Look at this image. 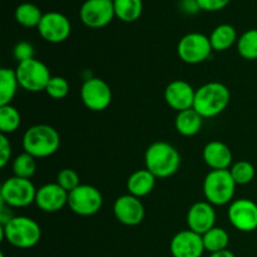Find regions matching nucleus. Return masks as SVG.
Segmentation results:
<instances>
[{"instance_id":"nucleus-1","label":"nucleus","mask_w":257,"mask_h":257,"mask_svg":"<svg viewBox=\"0 0 257 257\" xmlns=\"http://www.w3.org/2000/svg\"><path fill=\"white\" fill-rule=\"evenodd\" d=\"M145 165L156 178H168L180 170L181 155L171 143L158 141L146 150Z\"/></svg>"},{"instance_id":"nucleus-2","label":"nucleus","mask_w":257,"mask_h":257,"mask_svg":"<svg viewBox=\"0 0 257 257\" xmlns=\"http://www.w3.org/2000/svg\"><path fill=\"white\" fill-rule=\"evenodd\" d=\"M230 100L231 92L223 83L210 82L196 89L193 109L203 118H213L227 108Z\"/></svg>"},{"instance_id":"nucleus-3","label":"nucleus","mask_w":257,"mask_h":257,"mask_svg":"<svg viewBox=\"0 0 257 257\" xmlns=\"http://www.w3.org/2000/svg\"><path fill=\"white\" fill-rule=\"evenodd\" d=\"M60 147V136L49 124H35L28 128L23 136V148L34 158H47Z\"/></svg>"},{"instance_id":"nucleus-4","label":"nucleus","mask_w":257,"mask_h":257,"mask_svg":"<svg viewBox=\"0 0 257 257\" xmlns=\"http://www.w3.org/2000/svg\"><path fill=\"white\" fill-rule=\"evenodd\" d=\"M2 237L17 248L27 250L39 243L42 238L40 225L27 216H14L5 225H2Z\"/></svg>"},{"instance_id":"nucleus-5","label":"nucleus","mask_w":257,"mask_h":257,"mask_svg":"<svg viewBox=\"0 0 257 257\" xmlns=\"http://www.w3.org/2000/svg\"><path fill=\"white\" fill-rule=\"evenodd\" d=\"M236 186L230 170H211L203 180V195L211 205L225 206L232 202Z\"/></svg>"},{"instance_id":"nucleus-6","label":"nucleus","mask_w":257,"mask_h":257,"mask_svg":"<svg viewBox=\"0 0 257 257\" xmlns=\"http://www.w3.org/2000/svg\"><path fill=\"white\" fill-rule=\"evenodd\" d=\"M37 190L38 188H35L34 183L30 180L13 176L3 182L0 190L2 203L12 208L28 207L32 203H35Z\"/></svg>"},{"instance_id":"nucleus-7","label":"nucleus","mask_w":257,"mask_h":257,"mask_svg":"<svg viewBox=\"0 0 257 257\" xmlns=\"http://www.w3.org/2000/svg\"><path fill=\"white\" fill-rule=\"evenodd\" d=\"M18 82L24 90L30 93L43 92L53 77L49 68L39 59L32 58L25 62L18 63L15 68Z\"/></svg>"},{"instance_id":"nucleus-8","label":"nucleus","mask_w":257,"mask_h":257,"mask_svg":"<svg viewBox=\"0 0 257 257\" xmlns=\"http://www.w3.org/2000/svg\"><path fill=\"white\" fill-rule=\"evenodd\" d=\"M210 38L202 33H188L183 35L177 44L178 58L186 64H201L212 53Z\"/></svg>"},{"instance_id":"nucleus-9","label":"nucleus","mask_w":257,"mask_h":257,"mask_svg":"<svg viewBox=\"0 0 257 257\" xmlns=\"http://www.w3.org/2000/svg\"><path fill=\"white\" fill-rule=\"evenodd\" d=\"M68 206L75 215L88 217L99 212L103 206V196L94 186L80 183L75 190L69 192Z\"/></svg>"},{"instance_id":"nucleus-10","label":"nucleus","mask_w":257,"mask_h":257,"mask_svg":"<svg viewBox=\"0 0 257 257\" xmlns=\"http://www.w3.org/2000/svg\"><path fill=\"white\" fill-rule=\"evenodd\" d=\"M112 89L105 80L97 77H89L83 82L80 88V99L83 104L92 112H102L112 103Z\"/></svg>"},{"instance_id":"nucleus-11","label":"nucleus","mask_w":257,"mask_h":257,"mask_svg":"<svg viewBox=\"0 0 257 257\" xmlns=\"http://www.w3.org/2000/svg\"><path fill=\"white\" fill-rule=\"evenodd\" d=\"M80 22L90 29H100L115 18L113 0H85L79 9Z\"/></svg>"},{"instance_id":"nucleus-12","label":"nucleus","mask_w":257,"mask_h":257,"mask_svg":"<svg viewBox=\"0 0 257 257\" xmlns=\"http://www.w3.org/2000/svg\"><path fill=\"white\" fill-rule=\"evenodd\" d=\"M37 29L45 42L59 44L69 38L72 33V24L70 20L62 13L48 12L44 13Z\"/></svg>"},{"instance_id":"nucleus-13","label":"nucleus","mask_w":257,"mask_h":257,"mask_svg":"<svg viewBox=\"0 0 257 257\" xmlns=\"http://www.w3.org/2000/svg\"><path fill=\"white\" fill-rule=\"evenodd\" d=\"M227 217L236 230L252 232L257 228V203L250 198L232 201L227 210Z\"/></svg>"},{"instance_id":"nucleus-14","label":"nucleus","mask_w":257,"mask_h":257,"mask_svg":"<svg viewBox=\"0 0 257 257\" xmlns=\"http://www.w3.org/2000/svg\"><path fill=\"white\" fill-rule=\"evenodd\" d=\"M113 213L118 222H120L122 225L137 226L145 218L146 210L141 198L127 193V195L119 196L114 201Z\"/></svg>"},{"instance_id":"nucleus-15","label":"nucleus","mask_w":257,"mask_h":257,"mask_svg":"<svg viewBox=\"0 0 257 257\" xmlns=\"http://www.w3.org/2000/svg\"><path fill=\"white\" fill-rule=\"evenodd\" d=\"M170 251L173 257H202L206 251L202 235L193 232L190 228L180 231L171 240Z\"/></svg>"},{"instance_id":"nucleus-16","label":"nucleus","mask_w":257,"mask_h":257,"mask_svg":"<svg viewBox=\"0 0 257 257\" xmlns=\"http://www.w3.org/2000/svg\"><path fill=\"white\" fill-rule=\"evenodd\" d=\"M187 226L191 231L203 235L216 226V211L207 201H198L188 208Z\"/></svg>"},{"instance_id":"nucleus-17","label":"nucleus","mask_w":257,"mask_h":257,"mask_svg":"<svg viewBox=\"0 0 257 257\" xmlns=\"http://www.w3.org/2000/svg\"><path fill=\"white\" fill-rule=\"evenodd\" d=\"M196 90L188 82L182 79L172 80L165 89V100L176 112L191 109L195 103Z\"/></svg>"},{"instance_id":"nucleus-18","label":"nucleus","mask_w":257,"mask_h":257,"mask_svg":"<svg viewBox=\"0 0 257 257\" xmlns=\"http://www.w3.org/2000/svg\"><path fill=\"white\" fill-rule=\"evenodd\" d=\"M68 196L69 193L57 182L47 183L37 190L35 205L43 212L54 213L68 205Z\"/></svg>"},{"instance_id":"nucleus-19","label":"nucleus","mask_w":257,"mask_h":257,"mask_svg":"<svg viewBox=\"0 0 257 257\" xmlns=\"http://www.w3.org/2000/svg\"><path fill=\"white\" fill-rule=\"evenodd\" d=\"M202 157L206 165L213 171L230 170L233 156L230 147L221 141H211L203 147Z\"/></svg>"},{"instance_id":"nucleus-20","label":"nucleus","mask_w":257,"mask_h":257,"mask_svg":"<svg viewBox=\"0 0 257 257\" xmlns=\"http://www.w3.org/2000/svg\"><path fill=\"white\" fill-rule=\"evenodd\" d=\"M156 181H157V178L147 168L135 171L133 173H131L127 180L128 193L138 198L146 197L153 191Z\"/></svg>"},{"instance_id":"nucleus-21","label":"nucleus","mask_w":257,"mask_h":257,"mask_svg":"<svg viewBox=\"0 0 257 257\" xmlns=\"http://www.w3.org/2000/svg\"><path fill=\"white\" fill-rule=\"evenodd\" d=\"M203 119H205V118H203L197 110L193 109V108L182 110V112H178L175 119L176 131H177L181 136L192 137V136H196L201 130H202Z\"/></svg>"},{"instance_id":"nucleus-22","label":"nucleus","mask_w":257,"mask_h":257,"mask_svg":"<svg viewBox=\"0 0 257 257\" xmlns=\"http://www.w3.org/2000/svg\"><path fill=\"white\" fill-rule=\"evenodd\" d=\"M210 42L215 52H226L237 43V32L231 24H220L211 32Z\"/></svg>"},{"instance_id":"nucleus-23","label":"nucleus","mask_w":257,"mask_h":257,"mask_svg":"<svg viewBox=\"0 0 257 257\" xmlns=\"http://www.w3.org/2000/svg\"><path fill=\"white\" fill-rule=\"evenodd\" d=\"M19 82H18L15 69L2 68L0 69V105L12 104L17 94Z\"/></svg>"},{"instance_id":"nucleus-24","label":"nucleus","mask_w":257,"mask_h":257,"mask_svg":"<svg viewBox=\"0 0 257 257\" xmlns=\"http://www.w3.org/2000/svg\"><path fill=\"white\" fill-rule=\"evenodd\" d=\"M115 18L123 23H133L143 13L142 0H113Z\"/></svg>"},{"instance_id":"nucleus-25","label":"nucleus","mask_w":257,"mask_h":257,"mask_svg":"<svg viewBox=\"0 0 257 257\" xmlns=\"http://www.w3.org/2000/svg\"><path fill=\"white\" fill-rule=\"evenodd\" d=\"M44 13L33 3H22L14 12V18L19 25L24 28H38Z\"/></svg>"},{"instance_id":"nucleus-26","label":"nucleus","mask_w":257,"mask_h":257,"mask_svg":"<svg viewBox=\"0 0 257 257\" xmlns=\"http://www.w3.org/2000/svg\"><path fill=\"white\" fill-rule=\"evenodd\" d=\"M202 240L205 250L207 252L213 253L218 252V251L227 250L228 242H230V236H228V232L225 228L215 226L210 231L203 233Z\"/></svg>"},{"instance_id":"nucleus-27","label":"nucleus","mask_w":257,"mask_h":257,"mask_svg":"<svg viewBox=\"0 0 257 257\" xmlns=\"http://www.w3.org/2000/svg\"><path fill=\"white\" fill-rule=\"evenodd\" d=\"M22 123L20 112L12 104L0 105V132L2 135H10L19 130Z\"/></svg>"},{"instance_id":"nucleus-28","label":"nucleus","mask_w":257,"mask_h":257,"mask_svg":"<svg viewBox=\"0 0 257 257\" xmlns=\"http://www.w3.org/2000/svg\"><path fill=\"white\" fill-rule=\"evenodd\" d=\"M237 52L243 59L257 60V29H248L238 37Z\"/></svg>"},{"instance_id":"nucleus-29","label":"nucleus","mask_w":257,"mask_h":257,"mask_svg":"<svg viewBox=\"0 0 257 257\" xmlns=\"http://www.w3.org/2000/svg\"><path fill=\"white\" fill-rule=\"evenodd\" d=\"M35 160L37 158H34L27 152H23L22 155L17 156L12 163L14 176L30 180L35 175V171H37V162H35Z\"/></svg>"},{"instance_id":"nucleus-30","label":"nucleus","mask_w":257,"mask_h":257,"mask_svg":"<svg viewBox=\"0 0 257 257\" xmlns=\"http://www.w3.org/2000/svg\"><path fill=\"white\" fill-rule=\"evenodd\" d=\"M230 173L236 185L245 186L252 182L256 175V170L252 163L246 160H241L231 166Z\"/></svg>"},{"instance_id":"nucleus-31","label":"nucleus","mask_w":257,"mask_h":257,"mask_svg":"<svg viewBox=\"0 0 257 257\" xmlns=\"http://www.w3.org/2000/svg\"><path fill=\"white\" fill-rule=\"evenodd\" d=\"M44 92L53 99H63L69 93V83L65 78L59 77V75H53Z\"/></svg>"},{"instance_id":"nucleus-32","label":"nucleus","mask_w":257,"mask_h":257,"mask_svg":"<svg viewBox=\"0 0 257 257\" xmlns=\"http://www.w3.org/2000/svg\"><path fill=\"white\" fill-rule=\"evenodd\" d=\"M57 183L69 193L80 185L79 175L77 171L72 170V168H63L58 172Z\"/></svg>"},{"instance_id":"nucleus-33","label":"nucleus","mask_w":257,"mask_h":257,"mask_svg":"<svg viewBox=\"0 0 257 257\" xmlns=\"http://www.w3.org/2000/svg\"><path fill=\"white\" fill-rule=\"evenodd\" d=\"M13 54H14V58L17 59L18 63L25 62V60L34 58V47L29 42H19L14 47Z\"/></svg>"},{"instance_id":"nucleus-34","label":"nucleus","mask_w":257,"mask_h":257,"mask_svg":"<svg viewBox=\"0 0 257 257\" xmlns=\"http://www.w3.org/2000/svg\"><path fill=\"white\" fill-rule=\"evenodd\" d=\"M12 158V143L7 135H0V167L5 168Z\"/></svg>"},{"instance_id":"nucleus-35","label":"nucleus","mask_w":257,"mask_h":257,"mask_svg":"<svg viewBox=\"0 0 257 257\" xmlns=\"http://www.w3.org/2000/svg\"><path fill=\"white\" fill-rule=\"evenodd\" d=\"M231 0H197L198 5H200L201 10L203 12H220V10L225 9Z\"/></svg>"},{"instance_id":"nucleus-36","label":"nucleus","mask_w":257,"mask_h":257,"mask_svg":"<svg viewBox=\"0 0 257 257\" xmlns=\"http://www.w3.org/2000/svg\"><path fill=\"white\" fill-rule=\"evenodd\" d=\"M180 9L181 12L187 15H195L201 12L197 0H180Z\"/></svg>"},{"instance_id":"nucleus-37","label":"nucleus","mask_w":257,"mask_h":257,"mask_svg":"<svg viewBox=\"0 0 257 257\" xmlns=\"http://www.w3.org/2000/svg\"><path fill=\"white\" fill-rule=\"evenodd\" d=\"M208 257H236L235 253L230 250H222V251H218V252H213L210 253Z\"/></svg>"}]
</instances>
